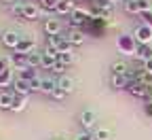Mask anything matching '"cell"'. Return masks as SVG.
Instances as JSON below:
<instances>
[{
	"label": "cell",
	"instance_id": "f546056e",
	"mask_svg": "<svg viewBox=\"0 0 152 140\" xmlns=\"http://www.w3.org/2000/svg\"><path fill=\"white\" fill-rule=\"evenodd\" d=\"M40 81H42V79H34V81L30 83V89L32 91H40Z\"/></svg>",
	"mask_w": 152,
	"mask_h": 140
},
{
	"label": "cell",
	"instance_id": "e0dca14e",
	"mask_svg": "<svg viewBox=\"0 0 152 140\" xmlns=\"http://www.w3.org/2000/svg\"><path fill=\"white\" fill-rule=\"evenodd\" d=\"M26 108H28V98H26V96H17V93H15L13 108H11V110H15V113H21V110H26Z\"/></svg>",
	"mask_w": 152,
	"mask_h": 140
},
{
	"label": "cell",
	"instance_id": "603a6c76",
	"mask_svg": "<svg viewBox=\"0 0 152 140\" xmlns=\"http://www.w3.org/2000/svg\"><path fill=\"white\" fill-rule=\"evenodd\" d=\"M123 7H125V11H127L129 15H140V9H137V4H135V0H125Z\"/></svg>",
	"mask_w": 152,
	"mask_h": 140
},
{
	"label": "cell",
	"instance_id": "4316f807",
	"mask_svg": "<svg viewBox=\"0 0 152 140\" xmlns=\"http://www.w3.org/2000/svg\"><path fill=\"white\" fill-rule=\"evenodd\" d=\"M66 96H68V93H66V91H61L59 87H55V89H53V93H51V98H53V100H64Z\"/></svg>",
	"mask_w": 152,
	"mask_h": 140
},
{
	"label": "cell",
	"instance_id": "3957f363",
	"mask_svg": "<svg viewBox=\"0 0 152 140\" xmlns=\"http://www.w3.org/2000/svg\"><path fill=\"white\" fill-rule=\"evenodd\" d=\"M135 38L133 36H127V34H123V36H118V41H116V45H118V51L121 53H125V55H135V51H137V47H135Z\"/></svg>",
	"mask_w": 152,
	"mask_h": 140
},
{
	"label": "cell",
	"instance_id": "1f68e13d",
	"mask_svg": "<svg viewBox=\"0 0 152 140\" xmlns=\"http://www.w3.org/2000/svg\"><path fill=\"white\" fill-rule=\"evenodd\" d=\"M76 140H95V138H93L89 132H80L78 136H76Z\"/></svg>",
	"mask_w": 152,
	"mask_h": 140
},
{
	"label": "cell",
	"instance_id": "836d02e7",
	"mask_svg": "<svg viewBox=\"0 0 152 140\" xmlns=\"http://www.w3.org/2000/svg\"><path fill=\"white\" fill-rule=\"evenodd\" d=\"M4 2H13V0H4Z\"/></svg>",
	"mask_w": 152,
	"mask_h": 140
},
{
	"label": "cell",
	"instance_id": "9a60e30c",
	"mask_svg": "<svg viewBox=\"0 0 152 140\" xmlns=\"http://www.w3.org/2000/svg\"><path fill=\"white\" fill-rule=\"evenodd\" d=\"M110 85H112L114 89H127L129 81H127L125 74H112V76H110Z\"/></svg>",
	"mask_w": 152,
	"mask_h": 140
},
{
	"label": "cell",
	"instance_id": "7c38bea8",
	"mask_svg": "<svg viewBox=\"0 0 152 140\" xmlns=\"http://www.w3.org/2000/svg\"><path fill=\"white\" fill-rule=\"evenodd\" d=\"M55 11L59 15H72L74 13V0H59L55 7Z\"/></svg>",
	"mask_w": 152,
	"mask_h": 140
},
{
	"label": "cell",
	"instance_id": "277c9868",
	"mask_svg": "<svg viewBox=\"0 0 152 140\" xmlns=\"http://www.w3.org/2000/svg\"><path fill=\"white\" fill-rule=\"evenodd\" d=\"M127 91H129L131 96H135V98H150V96H152V87H146V85H142L140 81H131V83L127 85Z\"/></svg>",
	"mask_w": 152,
	"mask_h": 140
},
{
	"label": "cell",
	"instance_id": "6da1fadb",
	"mask_svg": "<svg viewBox=\"0 0 152 140\" xmlns=\"http://www.w3.org/2000/svg\"><path fill=\"white\" fill-rule=\"evenodd\" d=\"M133 38H135L137 45H150L152 43V28L146 26V24H140L133 30Z\"/></svg>",
	"mask_w": 152,
	"mask_h": 140
},
{
	"label": "cell",
	"instance_id": "d4e9b609",
	"mask_svg": "<svg viewBox=\"0 0 152 140\" xmlns=\"http://www.w3.org/2000/svg\"><path fill=\"white\" fill-rule=\"evenodd\" d=\"M11 13H13L15 17H19L21 21H26V19H23V4H19V2H13V4H11Z\"/></svg>",
	"mask_w": 152,
	"mask_h": 140
},
{
	"label": "cell",
	"instance_id": "ac0fdd59",
	"mask_svg": "<svg viewBox=\"0 0 152 140\" xmlns=\"http://www.w3.org/2000/svg\"><path fill=\"white\" fill-rule=\"evenodd\" d=\"M55 87H57V81H55V79H49V76H47V79H42V81H40V91H42V93H49V96H51Z\"/></svg>",
	"mask_w": 152,
	"mask_h": 140
},
{
	"label": "cell",
	"instance_id": "484cf974",
	"mask_svg": "<svg viewBox=\"0 0 152 140\" xmlns=\"http://www.w3.org/2000/svg\"><path fill=\"white\" fill-rule=\"evenodd\" d=\"M59 62H64L66 66H70V64L74 62V55H72V51H70V53H59Z\"/></svg>",
	"mask_w": 152,
	"mask_h": 140
},
{
	"label": "cell",
	"instance_id": "4fadbf2b",
	"mask_svg": "<svg viewBox=\"0 0 152 140\" xmlns=\"http://www.w3.org/2000/svg\"><path fill=\"white\" fill-rule=\"evenodd\" d=\"M57 87H59L61 91H66V93H72L74 91V81H72L68 74H64V76L57 79Z\"/></svg>",
	"mask_w": 152,
	"mask_h": 140
},
{
	"label": "cell",
	"instance_id": "83f0119b",
	"mask_svg": "<svg viewBox=\"0 0 152 140\" xmlns=\"http://www.w3.org/2000/svg\"><path fill=\"white\" fill-rule=\"evenodd\" d=\"M66 68H68V66H66L64 62H57V64H55V68H53V72H57V74H61V76H64Z\"/></svg>",
	"mask_w": 152,
	"mask_h": 140
},
{
	"label": "cell",
	"instance_id": "d6a6232c",
	"mask_svg": "<svg viewBox=\"0 0 152 140\" xmlns=\"http://www.w3.org/2000/svg\"><path fill=\"white\" fill-rule=\"evenodd\" d=\"M144 110H146V115L152 117V102H146V108H144Z\"/></svg>",
	"mask_w": 152,
	"mask_h": 140
},
{
	"label": "cell",
	"instance_id": "ffe728a7",
	"mask_svg": "<svg viewBox=\"0 0 152 140\" xmlns=\"http://www.w3.org/2000/svg\"><path fill=\"white\" fill-rule=\"evenodd\" d=\"M28 64L30 68H38V66H42V53H28Z\"/></svg>",
	"mask_w": 152,
	"mask_h": 140
},
{
	"label": "cell",
	"instance_id": "7402d4cb",
	"mask_svg": "<svg viewBox=\"0 0 152 140\" xmlns=\"http://www.w3.org/2000/svg\"><path fill=\"white\" fill-rule=\"evenodd\" d=\"M110 68H112V74H125V72L129 70V68H127V64L123 62V59H116V62H114Z\"/></svg>",
	"mask_w": 152,
	"mask_h": 140
},
{
	"label": "cell",
	"instance_id": "d6986e66",
	"mask_svg": "<svg viewBox=\"0 0 152 140\" xmlns=\"http://www.w3.org/2000/svg\"><path fill=\"white\" fill-rule=\"evenodd\" d=\"M19 79H23V81L32 83L34 79H38V70H36V68H26V70L19 72Z\"/></svg>",
	"mask_w": 152,
	"mask_h": 140
},
{
	"label": "cell",
	"instance_id": "52a82bcc",
	"mask_svg": "<svg viewBox=\"0 0 152 140\" xmlns=\"http://www.w3.org/2000/svg\"><path fill=\"white\" fill-rule=\"evenodd\" d=\"M45 15V11L40 7H36V4H23V19L28 21V19H40Z\"/></svg>",
	"mask_w": 152,
	"mask_h": 140
},
{
	"label": "cell",
	"instance_id": "44dd1931",
	"mask_svg": "<svg viewBox=\"0 0 152 140\" xmlns=\"http://www.w3.org/2000/svg\"><path fill=\"white\" fill-rule=\"evenodd\" d=\"M13 72H11V68L9 70H4L2 74H0V87H13Z\"/></svg>",
	"mask_w": 152,
	"mask_h": 140
},
{
	"label": "cell",
	"instance_id": "f1b7e54d",
	"mask_svg": "<svg viewBox=\"0 0 152 140\" xmlns=\"http://www.w3.org/2000/svg\"><path fill=\"white\" fill-rule=\"evenodd\" d=\"M40 2H42L45 9H53V11H55V7H57V2H59V0H40Z\"/></svg>",
	"mask_w": 152,
	"mask_h": 140
},
{
	"label": "cell",
	"instance_id": "8992f818",
	"mask_svg": "<svg viewBox=\"0 0 152 140\" xmlns=\"http://www.w3.org/2000/svg\"><path fill=\"white\" fill-rule=\"evenodd\" d=\"M19 41H21V38H19V34L17 32H13V30H7L4 34H2V45L7 47V49H17V45H19Z\"/></svg>",
	"mask_w": 152,
	"mask_h": 140
},
{
	"label": "cell",
	"instance_id": "9c48e42d",
	"mask_svg": "<svg viewBox=\"0 0 152 140\" xmlns=\"http://www.w3.org/2000/svg\"><path fill=\"white\" fill-rule=\"evenodd\" d=\"M66 38L72 43V47H80L83 41H85V32H83V30H74V28H70L68 34H66Z\"/></svg>",
	"mask_w": 152,
	"mask_h": 140
},
{
	"label": "cell",
	"instance_id": "ba28073f",
	"mask_svg": "<svg viewBox=\"0 0 152 140\" xmlns=\"http://www.w3.org/2000/svg\"><path fill=\"white\" fill-rule=\"evenodd\" d=\"M30 91H32V89H30V83H28V81H23V79H19V76L13 81V93H17V96H26V98H28Z\"/></svg>",
	"mask_w": 152,
	"mask_h": 140
},
{
	"label": "cell",
	"instance_id": "2e32d148",
	"mask_svg": "<svg viewBox=\"0 0 152 140\" xmlns=\"http://www.w3.org/2000/svg\"><path fill=\"white\" fill-rule=\"evenodd\" d=\"M135 55L142 59V64H144V62H150V59H152V47H150V45H137Z\"/></svg>",
	"mask_w": 152,
	"mask_h": 140
},
{
	"label": "cell",
	"instance_id": "7a4b0ae2",
	"mask_svg": "<svg viewBox=\"0 0 152 140\" xmlns=\"http://www.w3.org/2000/svg\"><path fill=\"white\" fill-rule=\"evenodd\" d=\"M59 62V51L57 49H53V47H45V51H42V66L40 68H47V70H53L55 68V64Z\"/></svg>",
	"mask_w": 152,
	"mask_h": 140
},
{
	"label": "cell",
	"instance_id": "cb8c5ba5",
	"mask_svg": "<svg viewBox=\"0 0 152 140\" xmlns=\"http://www.w3.org/2000/svg\"><path fill=\"white\" fill-rule=\"evenodd\" d=\"M93 138H95V140H112V132L102 127V130H97V132L93 134Z\"/></svg>",
	"mask_w": 152,
	"mask_h": 140
},
{
	"label": "cell",
	"instance_id": "30bf717a",
	"mask_svg": "<svg viewBox=\"0 0 152 140\" xmlns=\"http://www.w3.org/2000/svg\"><path fill=\"white\" fill-rule=\"evenodd\" d=\"M95 121H97V115H95L93 110H83L80 113V125L85 130H91L95 125Z\"/></svg>",
	"mask_w": 152,
	"mask_h": 140
},
{
	"label": "cell",
	"instance_id": "8fae6325",
	"mask_svg": "<svg viewBox=\"0 0 152 140\" xmlns=\"http://www.w3.org/2000/svg\"><path fill=\"white\" fill-rule=\"evenodd\" d=\"M13 100H15L13 91H0V108H2V110H11L13 108Z\"/></svg>",
	"mask_w": 152,
	"mask_h": 140
},
{
	"label": "cell",
	"instance_id": "5b68a950",
	"mask_svg": "<svg viewBox=\"0 0 152 140\" xmlns=\"http://www.w3.org/2000/svg\"><path fill=\"white\" fill-rule=\"evenodd\" d=\"M61 30H64V26H61L59 19L49 17L47 21H45V34L47 36H61Z\"/></svg>",
	"mask_w": 152,
	"mask_h": 140
},
{
	"label": "cell",
	"instance_id": "5bb4252c",
	"mask_svg": "<svg viewBox=\"0 0 152 140\" xmlns=\"http://www.w3.org/2000/svg\"><path fill=\"white\" fill-rule=\"evenodd\" d=\"M32 49H34V41H32V38H21L19 45H17V49H15V53L28 55V53H32Z\"/></svg>",
	"mask_w": 152,
	"mask_h": 140
},
{
	"label": "cell",
	"instance_id": "4dcf8cb0",
	"mask_svg": "<svg viewBox=\"0 0 152 140\" xmlns=\"http://www.w3.org/2000/svg\"><path fill=\"white\" fill-rule=\"evenodd\" d=\"M142 70H144L146 74L152 76V59H150V62H144V64H142Z\"/></svg>",
	"mask_w": 152,
	"mask_h": 140
}]
</instances>
